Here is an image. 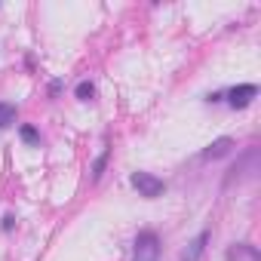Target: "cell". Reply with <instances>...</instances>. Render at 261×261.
<instances>
[{"instance_id":"5","label":"cell","mask_w":261,"mask_h":261,"mask_svg":"<svg viewBox=\"0 0 261 261\" xmlns=\"http://www.w3.org/2000/svg\"><path fill=\"white\" fill-rule=\"evenodd\" d=\"M227 261H261V255H258V249L249 246V243H233V246L227 249Z\"/></svg>"},{"instance_id":"7","label":"cell","mask_w":261,"mask_h":261,"mask_svg":"<svg viewBox=\"0 0 261 261\" xmlns=\"http://www.w3.org/2000/svg\"><path fill=\"white\" fill-rule=\"evenodd\" d=\"M10 123H16V105L0 101V129H7Z\"/></svg>"},{"instance_id":"8","label":"cell","mask_w":261,"mask_h":261,"mask_svg":"<svg viewBox=\"0 0 261 261\" xmlns=\"http://www.w3.org/2000/svg\"><path fill=\"white\" fill-rule=\"evenodd\" d=\"M92 95H95V86H92L89 80H80V83H77V98H80V101H92Z\"/></svg>"},{"instance_id":"1","label":"cell","mask_w":261,"mask_h":261,"mask_svg":"<svg viewBox=\"0 0 261 261\" xmlns=\"http://www.w3.org/2000/svg\"><path fill=\"white\" fill-rule=\"evenodd\" d=\"M160 258V237L154 230H142L133 246V261H157Z\"/></svg>"},{"instance_id":"6","label":"cell","mask_w":261,"mask_h":261,"mask_svg":"<svg viewBox=\"0 0 261 261\" xmlns=\"http://www.w3.org/2000/svg\"><path fill=\"white\" fill-rule=\"evenodd\" d=\"M230 148H233V139H218V142H212V145L203 151V160H218V157L230 154Z\"/></svg>"},{"instance_id":"3","label":"cell","mask_w":261,"mask_h":261,"mask_svg":"<svg viewBox=\"0 0 261 261\" xmlns=\"http://www.w3.org/2000/svg\"><path fill=\"white\" fill-rule=\"evenodd\" d=\"M255 95H258V86H255V83H240V86H233V89L227 92V105H230V108H246Z\"/></svg>"},{"instance_id":"11","label":"cell","mask_w":261,"mask_h":261,"mask_svg":"<svg viewBox=\"0 0 261 261\" xmlns=\"http://www.w3.org/2000/svg\"><path fill=\"white\" fill-rule=\"evenodd\" d=\"M13 224H16V218H13V215H7V218H4V230H13Z\"/></svg>"},{"instance_id":"2","label":"cell","mask_w":261,"mask_h":261,"mask_svg":"<svg viewBox=\"0 0 261 261\" xmlns=\"http://www.w3.org/2000/svg\"><path fill=\"white\" fill-rule=\"evenodd\" d=\"M129 181H133V188H136L142 197H148V200L160 197L163 188H166V185H163L157 175H151V172H133V178H129Z\"/></svg>"},{"instance_id":"10","label":"cell","mask_w":261,"mask_h":261,"mask_svg":"<svg viewBox=\"0 0 261 261\" xmlns=\"http://www.w3.org/2000/svg\"><path fill=\"white\" fill-rule=\"evenodd\" d=\"M105 163H108V151H105V154L95 160V166H92V181H98V178H101V172H105Z\"/></svg>"},{"instance_id":"4","label":"cell","mask_w":261,"mask_h":261,"mask_svg":"<svg viewBox=\"0 0 261 261\" xmlns=\"http://www.w3.org/2000/svg\"><path fill=\"white\" fill-rule=\"evenodd\" d=\"M206 243H209V230H200V233L188 243V249L181 252V261H200V255L206 252Z\"/></svg>"},{"instance_id":"9","label":"cell","mask_w":261,"mask_h":261,"mask_svg":"<svg viewBox=\"0 0 261 261\" xmlns=\"http://www.w3.org/2000/svg\"><path fill=\"white\" fill-rule=\"evenodd\" d=\"M19 136H22L25 145H40V136H37V129H34V126H22V129H19Z\"/></svg>"}]
</instances>
